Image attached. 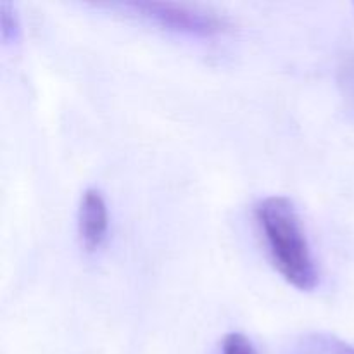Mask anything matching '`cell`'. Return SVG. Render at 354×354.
I'll use <instances>...</instances> for the list:
<instances>
[{
  "instance_id": "6da1fadb",
  "label": "cell",
  "mask_w": 354,
  "mask_h": 354,
  "mask_svg": "<svg viewBox=\"0 0 354 354\" xmlns=\"http://www.w3.org/2000/svg\"><path fill=\"white\" fill-rule=\"evenodd\" d=\"M256 218L280 275L296 289H315L320 273L292 201L283 196L266 197L256 206Z\"/></svg>"
},
{
  "instance_id": "7a4b0ae2",
  "label": "cell",
  "mask_w": 354,
  "mask_h": 354,
  "mask_svg": "<svg viewBox=\"0 0 354 354\" xmlns=\"http://www.w3.org/2000/svg\"><path fill=\"white\" fill-rule=\"evenodd\" d=\"M114 9L127 10L130 16L149 21L169 31L190 35L220 33L227 28V19L214 10L192 3L178 2H124L113 3Z\"/></svg>"
},
{
  "instance_id": "3957f363",
  "label": "cell",
  "mask_w": 354,
  "mask_h": 354,
  "mask_svg": "<svg viewBox=\"0 0 354 354\" xmlns=\"http://www.w3.org/2000/svg\"><path fill=\"white\" fill-rule=\"evenodd\" d=\"M107 227L109 214L102 192L97 189H86L78 207V232L83 248L90 252L99 249L106 239Z\"/></svg>"
},
{
  "instance_id": "277c9868",
  "label": "cell",
  "mask_w": 354,
  "mask_h": 354,
  "mask_svg": "<svg viewBox=\"0 0 354 354\" xmlns=\"http://www.w3.org/2000/svg\"><path fill=\"white\" fill-rule=\"evenodd\" d=\"M287 354H354V344L328 332H306L290 342Z\"/></svg>"
},
{
  "instance_id": "5b68a950",
  "label": "cell",
  "mask_w": 354,
  "mask_h": 354,
  "mask_svg": "<svg viewBox=\"0 0 354 354\" xmlns=\"http://www.w3.org/2000/svg\"><path fill=\"white\" fill-rule=\"evenodd\" d=\"M221 354H258L254 344L242 332H230L225 335Z\"/></svg>"
},
{
  "instance_id": "8992f818",
  "label": "cell",
  "mask_w": 354,
  "mask_h": 354,
  "mask_svg": "<svg viewBox=\"0 0 354 354\" xmlns=\"http://www.w3.org/2000/svg\"><path fill=\"white\" fill-rule=\"evenodd\" d=\"M0 12H2V16H0L2 17V40L6 44H9L10 40H17V37H19V17H17L14 6L9 2H2Z\"/></svg>"
}]
</instances>
